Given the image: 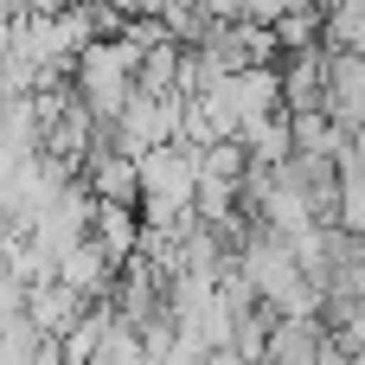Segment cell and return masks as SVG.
<instances>
[{
	"label": "cell",
	"instance_id": "obj_1",
	"mask_svg": "<svg viewBox=\"0 0 365 365\" xmlns=\"http://www.w3.org/2000/svg\"><path fill=\"white\" fill-rule=\"evenodd\" d=\"M83 180H90V192H96L103 205H135V212H141V160L122 154L115 141H96Z\"/></svg>",
	"mask_w": 365,
	"mask_h": 365
},
{
	"label": "cell",
	"instance_id": "obj_2",
	"mask_svg": "<svg viewBox=\"0 0 365 365\" xmlns=\"http://www.w3.org/2000/svg\"><path fill=\"white\" fill-rule=\"evenodd\" d=\"M327 115L346 122L353 135L365 128V51H334V64H327Z\"/></svg>",
	"mask_w": 365,
	"mask_h": 365
},
{
	"label": "cell",
	"instance_id": "obj_3",
	"mask_svg": "<svg viewBox=\"0 0 365 365\" xmlns=\"http://www.w3.org/2000/svg\"><path fill=\"white\" fill-rule=\"evenodd\" d=\"M26 314H32V327H38L45 340H64V334L90 314V302H83L77 289H64V282H38V289H26Z\"/></svg>",
	"mask_w": 365,
	"mask_h": 365
},
{
	"label": "cell",
	"instance_id": "obj_4",
	"mask_svg": "<svg viewBox=\"0 0 365 365\" xmlns=\"http://www.w3.org/2000/svg\"><path fill=\"white\" fill-rule=\"evenodd\" d=\"M225 96L237 103L244 122H263L282 109V64H263V71H231L225 77Z\"/></svg>",
	"mask_w": 365,
	"mask_h": 365
},
{
	"label": "cell",
	"instance_id": "obj_5",
	"mask_svg": "<svg viewBox=\"0 0 365 365\" xmlns=\"http://www.w3.org/2000/svg\"><path fill=\"white\" fill-rule=\"evenodd\" d=\"M237 141L250 148L257 173H276V167H289V160H295V115H289V109H276V115H263V122H244V135H237Z\"/></svg>",
	"mask_w": 365,
	"mask_h": 365
},
{
	"label": "cell",
	"instance_id": "obj_6",
	"mask_svg": "<svg viewBox=\"0 0 365 365\" xmlns=\"http://www.w3.org/2000/svg\"><path fill=\"white\" fill-rule=\"evenodd\" d=\"M141 237H148V218H141L135 205H103V212H96V250H103L115 269H128V263L141 257Z\"/></svg>",
	"mask_w": 365,
	"mask_h": 365
},
{
	"label": "cell",
	"instance_id": "obj_7",
	"mask_svg": "<svg viewBox=\"0 0 365 365\" xmlns=\"http://www.w3.org/2000/svg\"><path fill=\"white\" fill-rule=\"evenodd\" d=\"M327 321H276L269 327V359L263 365H314L327 353Z\"/></svg>",
	"mask_w": 365,
	"mask_h": 365
},
{
	"label": "cell",
	"instance_id": "obj_8",
	"mask_svg": "<svg viewBox=\"0 0 365 365\" xmlns=\"http://www.w3.org/2000/svg\"><path fill=\"white\" fill-rule=\"evenodd\" d=\"M199 167H205V180H225V186H250V173H257V160H250L244 141H218V148H205Z\"/></svg>",
	"mask_w": 365,
	"mask_h": 365
},
{
	"label": "cell",
	"instance_id": "obj_9",
	"mask_svg": "<svg viewBox=\"0 0 365 365\" xmlns=\"http://www.w3.org/2000/svg\"><path fill=\"white\" fill-rule=\"evenodd\" d=\"M237 19H250V26H282V19H289V0H237Z\"/></svg>",
	"mask_w": 365,
	"mask_h": 365
}]
</instances>
